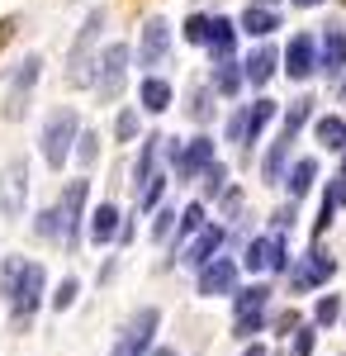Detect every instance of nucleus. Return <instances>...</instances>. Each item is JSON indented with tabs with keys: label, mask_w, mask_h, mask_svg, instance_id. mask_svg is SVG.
<instances>
[{
	"label": "nucleus",
	"mask_w": 346,
	"mask_h": 356,
	"mask_svg": "<svg viewBox=\"0 0 346 356\" xmlns=\"http://www.w3.org/2000/svg\"><path fill=\"white\" fill-rule=\"evenodd\" d=\"M0 290H5V300H10V323H15V332H24L28 323H33L43 295H48V271H43V261L5 257V266H0Z\"/></svg>",
	"instance_id": "nucleus-1"
},
{
	"label": "nucleus",
	"mask_w": 346,
	"mask_h": 356,
	"mask_svg": "<svg viewBox=\"0 0 346 356\" xmlns=\"http://www.w3.org/2000/svg\"><path fill=\"white\" fill-rule=\"evenodd\" d=\"M76 138H81V114L72 110V105H57V110L43 119V138H38V143H43V162L53 166V171H62Z\"/></svg>",
	"instance_id": "nucleus-2"
},
{
	"label": "nucleus",
	"mask_w": 346,
	"mask_h": 356,
	"mask_svg": "<svg viewBox=\"0 0 346 356\" xmlns=\"http://www.w3.org/2000/svg\"><path fill=\"white\" fill-rule=\"evenodd\" d=\"M157 328H161V309L157 304H142L124 318V328L114 337L109 356H152V342H157Z\"/></svg>",
	"instance_id": "nucleus-3"
},
{
	"label": "nucleus",
	"mask_w": 346,
	"mask_h": 356,
	"mask_svg": "<svg viewBox=\"0 0 346 356\" xmlns=\"http://www.w3.org/2000/svg\"><path fill=\"white\" fill-rule=\"evenodd\" d=\"M105 10H90L85 15V24L76 29V43H72V53H67V81L72 86H85L95 76V48H100V33H105Z\"/></svg>",
	"instance_id": "nucleus-4"
},
{
	"label": "nucleus",
	"mask_w": 346,
	"mask_h": 356,
	"mask_svg": "<svg viewBox=\"0 0 346 356\" xmlns=\"http://www.w3.org/2000/svg\"><path fill=\"white\" fill-rule=\"evenodd\" d=\"M28 204V157H10L0 166V219L19 223Z\"/></svg>",
	"instance_id": "nucleus-5"
},
{
	"label": "nucleus",
	"mask_w": 346,
	"mask_h": 356,
	"mask_svg": "<svg viewBox=\"0 0 346 356\" xmlns=\"http://www.w3.org/2000/svg\"><path fill=\"white\" fill-rule=\"evenodd\" d=\"M290 290L294 295H308V290H318V285H327L332 275H337V257L332 252H322V247H308L299 261H290Z\"/></svg>",
	"instance_id": "nucleus-6"
},
{
	"label": "nucleus",
	"mask_w": 346,
	"mask_h": 356,
	"mask_svg": "<svg viewBox=\"0 0 346 356\" xmlns=\"http://www.w3.org/2000/svg\"><path fill=\"white\" fill-rule=\"evenodd\" d=\"M242 266L256 275H280L290 271V247H285V233H261L252 238L247 252H242Z\"/></svg>",
	"instance_id": "nucleus-7"
},
{
	"label": "nucleus",
	"mask_w": 346,
	"mask_h": 356,
	"mask_svg": "<svg viewBox=\"0 0 346 356\" xmlns=\"http://www.w3.org/2000/svg\"><path fill=\"white\" fill-rule=\"evenodd\" d=\"M124 76H129V48H124V43H109L105 53L95 57V76H90V86H95V95L109 105V100H119Z\"/></svg>",
	"instance_id": "nucleus-8"
},
{
	"label": "nucleus",
	"mask_w": 346,
	"mask_h": 356,
	"mask_svg": "<svg viewBox=\"0 0 346 356\" xmlns=\"http://www.w3.org/2000/svg\"><path fill=\"white\" fill-rule=\"evenodd\" d=\"M38 76H43V57H38V53L24 57V62L15 67V76H10V90H5V119H10V124H19V119L28 114V95H33Z\"/></svg>",
	"instance_id": "nucleus-9"
},
{
	"label": "nucleus",
	"mask_w": 346,
	"mask_h": 356,
	"mask_svg": "<svg viewBox=\"0 0 346 356\" xmlns=\"http://www.w3.org/2000/svg\"><path fill=\"white\" fill-rule=\"evenodd\" d=\"M238 275H242V261H238V257H213L204 271H195V295H204V300L238 295Z\"/></svg>",
	"instance_id": "nucleus-10"
},
{
	"label": "nucleus",
	"mask_w": 346,
	"mask_h": 356,
	"mask_svg": "<svg viewBox=\"0 0 346 356\" xmlns=\"http://www.w3.org/2000/svg\"><path fill=\"white\" fill-rule=\"evenodd\" d=\"M166 162H171V171H176L181 181L204 176V171L213 166V138L199 134V138H190L186 147H181V143H171V147H166Z\"/></svg>",
	"instance_id": "nucleus-11"
},
{
	"label": "nucleus",
	"mask_w": 346,
	"mask_h": 356,
	"mask_svg": "<svg viewBox=\"0 0 346 356\" xmlns=\"http://www.w3.org/2000/svg\"><path fill=\"white\" fill-rule=\"evenodd\" d=\"M166 57H171V24L152 15L147 24H142V38H138V62H142V76H157V67H166Z\"/></svg>",
	"instance_id": "nucleus-12"
},
{
	"label": "nucleus",
	"mask_w": 346,
	"mask_h": 356,
	"mask_svg": "<svg viewBox=\"0 0 346 356\" xmlns=\"http://www.w3.org/2000/svg\"><path fill=\"white\" fill-rule=\"evenodd\" d=\"M85 195H90V181L85 176H76L67 191H62V243L67 247H76L81 243V219H85Z\"/></svg>",
	"instance_id": "nucleus-13"
},
{
	"label": "nucleus",
	"mask_w": 346,
	"mask_h": 356,
	"mask_svg": "<svg viewBox=\"0 0 346 356\" xmlns=\"http://www.w3.org/2000/svg\"><path fill=\"white\" fill-rule=\"evenodd\" d=\"M313 72H318V38L299 29L290 38V48H285V76L290 81H308Z\"/></svg>",
	"instance_id": "nucleus-14"
},
{
	"label": "nucleus",
	"mask_w": 346,
	"mask_h": 356,
	"mask_svg": "<svg viewBox=\"0 0 346 356\" xmlns=\"http://www.w3.org/2000/svg\"><path fill=\"white\" fill-rule=\"evenodd\" d=\"M223 243H228V228L209 223V228H204V233H199V238H195V243H190L186 252H181V266H186V271H204L213 257L223 252Z\"/></svg>",
	"instance_id": "nucleus-15"
},
{
	"label": "nucleus",
	"mask_w": 346,
	"mask_h": 356,
	"mask_svg": "<svg viewBox=\"0 0 346 356\" xmlns=\"http://www.w3.org/2000/svg\"><path fill=\"white\" fill-rule=\"evenodd\" d=\"M318 72H327L332 81L346 72V29L342 24H327L322 29V53H318Z\"/></svg>",
	"instance_id": "nucleus-16"
},
{
	"label": "nucleus",
	"mask_w": 346,
	"mask_h": 356,
	"mask_svg": "<svg viewBox=\"0 0 346 356\" xmlns=\"http://www.w3.org/2000/svg\"><path fill=\"white\" fill-rule=\"evenodd\" d=\"M238 19H228V15H209V53L218 57V62H228L233 57V48H238Z\"/></svg>",
	"instance_id": "nucleus-17"
},
{
	"label": "nucleus",
	"mask_w": 346,
	"mask_h": 356,
	"mask_svg": "<svg viewBox=\"0 0 346 356\" xmlns=\"http://www.w3.org/2000/svg\"><path fill=\"white\" fill-rule=\"evenodd\" d=\"M119 228H124V214H119V204H114V200H105V204L90 214V243L109 247L114 238H119Z\"/></svg>",
	"instance_id": "nucleus-18"
},
{
	"label": "nucleus",
	"mask_w": 346,
	"mask_h": 356,
	"mask_svg": "<svg viewBox=\"0 0 346 356\" xmlns=\"http://www.w3.org/2000/svg\"><path fill=\"white\" fill-rule=\"evenodd\" d=\"M138 100H142V110H147V114H166V110H171V100H176V90H171L166 76H142Z\"/></svg>",
	"instance_id": "nucleus-19"
},
{
	"label": "nucleus",
	"mask_w": 346,
	"mask_h": 356,
	"mask_svg": "<svg viewBox=\"0 0 346 356\" xmlns=\"http://www.w3.org/2000/svg\"><path fill=\"white\" fill-rule=\"evenodd\" d=\"M313 176H318V162H313V157H294V162L285 166V191H290L294 204L313 191Z\"/></svg>",
	"instance_id": "nucleus-20"
},
{
	"label": "nucleus",
	"mask_w": 346,
	"mask_h": 356,
	"mask_svg": "<svg viewBox=\"0 0 346 356\" xmlns=\"http://www.w3.org/2000/svg\"><path fill=\"white\" fill-rule=\"evenodd\" d=\"M238 29H242V33H252V38H270V33L280 29V15H275V10H266V5H256V0H252V5L242 10Z\"/></svg>",
	"instance_id": "nucleus-21"
},
{
	"label": "nucleus",
	"mask_w": 346,
	"mask_h": 356,
	"mask_svg": "<svg viewBox=\"0 0 346 356\" xmlns=\"http://www.w3.org/2000/svg\"><path fill=\"white\" fill-rule=\"evenodd\" d=\"M275 62H280V57H275V48H270V43H261L256 53H247V62H242V76H247L252 86H266L270 76H275Z\"/></svg>",
	"instance_id": "nucleus-22"
},
{
	"label": "nucleus",
	"mask_w": 346,
	"mask_h": 356,
	"mask_svg": "<svg viewBox=\"0 0 346 356\" xmlns=\"http://www.w3.org/2000/svg\"><path fill=\"white\" fill-rule=\"evenodd\" d=\"M261 309H270V285L266 280L238 285V295H233V318H238V314H261Z\"/></svg>",
	"instance_id": "nucleus-23"
},
{
	"label": "nucleus",
	"mask_w": 346,
	"mask_h": 356,
	"mask_svg": "<svg viewBox=\"0 0 346 356\" xmlns=\"http://www.w3.org/2000/svg\"><path fill=\"white\" fill-rule=\"evenodd\" d=\"M161 143H166V138H161V134H152V138H147V143H142V152H138V162H133V186H138V191H142V186H147V181L157 176V157H161Z\"/></svg>",
	"instance_id": "nucleus-24"
},
{
	"label": "nucleus",
	"mask_w": 346,
	"mask_h": 356,
	"mask_svg": "<svg viewBox=\"0 0 346 356\" xmlns=\"http://www.w3.org/2000/svg\"><path fill=\"white\" fill-rule=\"evenodd\" d=\"M242 81H247V76H242V62H233V57H228V62H218V67H213V76H209V86L223 95V100H233V95L242 90Z\"/></svg>",
	"instance_id": "nucleus-25"
},
{
	"label": "nucleus",
	"mask_w": 346,
	"mask_h": 356,
	"mask_svg": "<svg viewBox=\"0 0 346 356\" xmlns=\"http://www.w3.org/2000/svg\"><path fill=\"white\" fill-rule=\"evenodd\" d=\"M313 134L327 152H346V119L342 114H322L318 124H313Z\"/></svg>",
	"instance_id": "nucleus-26"
},
{
	"label": "nucleus",
	"mask_w": 346,
	"mask_h": 356,
	"mask_svg": "<svg viewBox=\"0 0 346 356\" xmlns=\"http://www.w3.org/2000/svg\"><path fill=\"white\" fill-rule=\"evenodd\" d=\"M275 114H280V105H275L270 95H261L256 105H247V143H252V138H261V129L275 124Z\"/></svg>",
	"instance_id": "nucleus-27"
},
{
	"label": "nucleus",
	"mask_w": 346,
	"mask_h": 356,
	"mask_svg": "<svg viewBox=\"0 0 346 356\" xmlns=\"http://www.w3.org/2000/svg\"><path fill=\"white\" fill-rule=\"evenodd\" d=\"M209 223H204V204L195 200V204H186L181 209V219H176V243H181V252H186V238H199Z\"/></svg>",
	"instance_id": "nucleus-28"
},
{
	"label": "nucleus",
	"mask_w": 346,
	"mask_h": 356,
	"mask_svg": "<svg viewBox=\"0 0 346 356\" xmlns=\"http://www.w3.org/2000/svg\"><path fill=\"white\" fill-rule=\"evenodd\" d=\"M342 318H346L342 295H318V304H313V328H337Z\"/></svg>",
	"instance_id": "nucleus-29"
},
{
	"label": "nucleus",
	"mask_w": 346,
	"mask_h": 356,
	"mask_svg": "<svg viewBox=\"0 0 346 356\" xmlns=\"http://www.w3.org/2000/svg\"><path fill=\"white\" fill-rule=\"evenodd\" d=\"M266 328H270V309H261V314H238L233 318V337L238 342H256Z\"/></svg>",
	"instance_id": "nucleus-30"
},
{
	"label": "nucleus",
	"mask_w": 346,
	"mask_h": 356,
	"mask_svg": "<svg viewBox=\"0 0 346 356\" xmlns=\"http://www.w3.org/2000/svg\"><path fill=\"white\" fill-rule=\"evenodd\" d=\"M285 162H290V138H275L266 162H261V176H266V181H280V176H285Z\"/></svg>",
	"instance_id": "nucleus-31"
},
{
	"label": "nucleus",
	"mask_w": 346,
	"mask_h": 356,
	"mask_svg": "<svg viewBox=\"0 0 346 356\" xmlns=\"http://www.w3.org/2000/svg\"><path fill=\"white\" fill-rule=\"evenodd\" d=\"M308 119H313V100H299V105H290V110H285V129H280V138H299V129H304V124H308Z\"/></svg>",
	"instance_id": "nucleus-32"
},
{
	"label": "nucleus",
	"mask_w": 346,
	"mask_h": 356,
	"mask_svg": "<svg viewBox=\"0 0 346 356\" xmlns=\"http://www.w3.org/2000/svg\"><path fill=\"white\" fill-rule=\"evenodd\" d=\"M161 195H166V176L157 171V176L138 191V209H142V214H157V209H161Z\"/></svg>",
	"instance_id": "nucleus-33"
},
{
	"label": "nucleus",
	"mask_w": 346,
	"mask_h": 356,
	"mask_svg": "<svg viewBox=\"0 0 346 356\" xmlns=\"http://www.w3.org/2000/svg\"><path fill=\"white\" fill-rule=\"evenodd\" d=\"M33 233H38V238H62V209H57V204L38 209V214H33Z\"/></svg>",
	"instance_id": "nucleus-34"
},
{
	"label": "nucleus",
	"mask_w": 346,
	"mask_h": 356,
	"mask_svg": "<svg viewBox=\"0 0 346 356\" xmlns=\"http://www.w3.org/2000/svg\"><path fill=\"white\" fill-rule=\"evenodd\" d=\"M76 295H81V280H76V275H67V280H62V285L53 290V300H48V304H53L57 314H67V309L76 304Z\"/></svg>",
	"instance_id": "nucleus-35"
},
{
	"label": "nucleus",
	"mask_w": 346,
	"mask_h": 356,
	"mask_svg": "<svg viewBox=\"0 0 346 356\" xmlns=\"http://www.w3.org/2000/svg\"><path fill=\"white\" fill-rule=\"evenodd\" d=\"M313 347H318V328H313V323H308V328L299 323V332L290 337V356H313Z\"/></svg>",
	"instance_id": "nucleus-36"
},
{
	"label": "nucleus",
	"mask_w": 346,
	"mask_h": 356,
	"mask_svg": "<svg viewBox=\"0 0 346 356\" xmlns=\"http://www.w3.org/2000/svg\"><path fill=\"white\" fill-rule=\"evenodd\" d=\"M138 138V110H119L114 114V143H133Z\"/></svg>",
	"instance_id": "nucleus-37"
},
{
	"label": "nucleus",
	"mask_w": 346,
	"mask_h": 356,
	"mask_svg": "<svg viewBox=\"0 0 346 356\" xmlns=\"http://www.w3.org/2000/svg\"><path fill=\"white\" fill-rule=\"evenodd\" d=\"M76 157H81V166H95V157H100V134L81 129V138H76Z\"/></svg>",
	"instance_id": "nucleus-38"
},
{
	"label": "nucleus",
	"mask_w": 346,
	"mask_h": 356,
	"mask_svg": "<svg viewBox=\"0 0 346 356\" xmlns=\"http://www.w3.org/2000/svg\"><path fill=\"white\" fill-rule=\"evenodd\" d=\"M176 219H181L176 209H157V214H152V243H166L171 228H176Z\"/></svg>",
	"instance_id": "nucleus-39"
},
{
	"label": "nucleus",
	"mask_w": 346,
	"mask_h": 356,
	"mask_svg": "<svg viewBox=\"0 0 346 356\" xmlns=\"http://www.w3.org/2000/svg\"><path fill=\"white\" fill-rule=\"evenodd\" d=\"M186 43H209V15H190L186 19Z\"/></svg>",
	"instance_id": "nucleus-40"
},
{
	"label": "nucleus",
	"mask_w": 346,
	"mask_h": 356,
	"mask_svg": "<svg viewBox=\"0 0 346 356\" xmlns=\"http://www.w3.org/2000/svg\"><path fill=\"white\" fill-rule=\"evenodd\" d=\"M223 186H228V166H218V162H213L209 171H204V195H218Z\"/></svg>",
	"instance_id": "nucleus-41"
},
{
	"label": "nucleus",
	"mask_w": 346,
	"mask_h": 356,
	"mask_svg": "<svg viewBox=\"0 0 346 356\" xmlns=\"http://www.w3.org/2000/svg\"><path fill=\"white\" fill-rule=\"evenodd\" d=\"M209 95H204V90H195V95H190V119H195V124H204V119H209Z\"/></svg>",
	"instance_id": "nucleus-42"
},
{
	"label": "nucleus",
	"mask_w": 346,
	"mask_h": 356,
	"mask_svg": "<svg viewBox=\"0 0 346 356\" xmlns=\"http://www.w3.org/2000/svg\"><path fill=\"white\" fill-rule=\"evenodd\" d=\"M228 143H247V110H238L228 119Z\"/></svg>",
	"instance_id": "nucleus-43"
},
{
	"label": "nucleus",
	"mask_w": 346,
	"mask_h": 356,
	"mask_svg": "<svg viewBox=\"0 0 346 356\" xmlns=\"http://www.w3.org/2000/svg\"><path fill=\"white\" fill-rule=\"evenodd\" d=\"M270 219H275V233H285V228H294V200L285 204V209H275Z\"/></svg>",
	"instance_id": "nucleus-44"
},
{
	"label": "nucleus",
	"mask_w": 346,
	"mask_h": 356,
	"mask_svg": "<svg viewBox=\"0 0 346 356\" xmlns=\"http://www.w3.org/2000/svg\"><path fill=\"white\" fill-rule=\"evenodd\" d=\"M327 200H332L337 209H342V204H346V176H337V181L327 186Z\"/></svg>",
	"instance_id": "nucleus-45"
},
{
	"label": "nucleus",
	"mask_w": 346,
	"mask_h": 356,
	"mask_svg": "<svg viewBox=\"0 0 346 356\" xmlns=\"http://www.w3.org/2000/svg\"><path fill=\"white\" fill-rule=\"evenodd\" d=\"M275 332H290V337H294V332H299V314H294V309H290V314H280V318H275Z\"/></svg>",
	"instance_id": "nucleus-46"
},
{
	"label": "nucleus",
	"mask_w": 346,
	"mask_h": 356,
	"mask_svg": "<svg viewBox=\"0 0 346 356\" xmlns=\"http://www.w3.org/2000/svg\"><path fill=\"white\" fill-rule=\"evenodd\" d=\"M242 356H270V347H266V342H247V347H242Z\"/></svg>",
	"instance_id": "nucleus-47"
},
{
	"label": "nucleus",
	"mask_w": 346,
	"mask_h": 356,
	"mask_svg": "<svg viewBox=\"0 0 346 356\" xmlns=\"http://www.w3.org/2000/svg\"><path fill=\"white\" fill-rule=\"evenodd\" d=\"M152 356H176V352H171V347H152Z\"/></svg>",
	"instance_id": "nucleus-48"
},
{
	"label": "nucleus",
	"mask_w": 346,
	"mask_h": 356,
	"mask_svg": "<svg viewBox=\"0 0 346 356\" xmlns=\"http://www.w3.org/2000/svg\"><path fill=\"white\" fill-rule=\"evenodd\" d=\"M294 5H304V10H313V5H322V0H294Z\"/></svg>",
	"instance_id": "nucleus-49"
},
{
	"label": "nucleus",
	"mask_w": 346,
	"mask_h": 356,
	"mask_svg": "<svg viewBox=\"0 0 346 356\" xmlns=\"http://www.w3.org/2000/svg\"><path fill=\"white\" fill-rule=\"evenodd\" d=\"M342 176H346V152H342Z\"/></svg>",
	"instance_id": "nucleus-50"
},
{
	"label": "nucleus",
	"mask_w": 346,
	"mask_h": 356,
	"mask_svg": "<svg viewBox=\"0 0 346 356\" xmlns=\"http://www.w3.org/2000/svg\"><path fill=\"white\" fill-rule=\"evenodd\" d=\"M342 95H346V81H342Z\"/></svg>",
	"instance_id": "nucleus-51"
}]
</instances>
